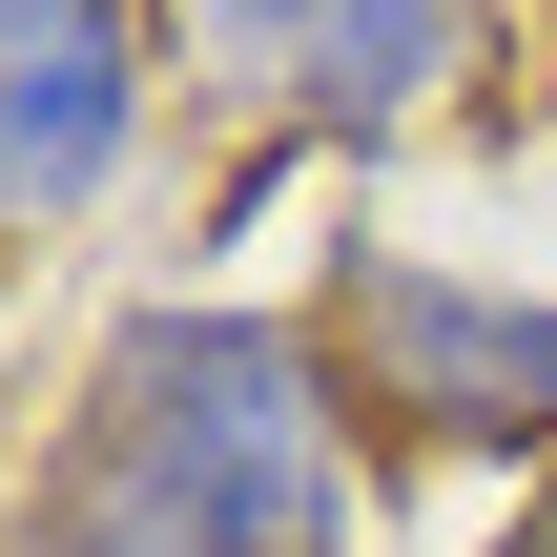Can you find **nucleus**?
<instances>
[{
	"mask_svg": "<svg viewBox=\"0 0 557 557\" xmlns=\"http://www.w3.org/2000/svg\"><path fill=\"white\" fill-rule=\"evenodd\" d=\"M0 557H372V413L310 310H124L41 413Z\"/></svg>",
	"mask_w": 557,
	"mask_h": 557,
	"instance_id": "nucleus-1",
	"label": "nucleus"
},
{
	"mask_svg": "<svg viewBox=\"0 0 557 557\" xmlns=\"http://www.w3.org/2000/svg\"><path fill=\"white\" fill-rule=\"evenodd\" d=\"M310 331L393 455H557V289H496L455 248H351Z\"/></svg>",
	"mask_w": 557,
	"mask_h": 557,
	"instance_id": "nucleus-2",
	"label": "nucleus"
},
{
	"mask_svg": "<svg viewBox=\"0 0 557 557\" xmlns=\"http://www.w3.org/2000/svg\"><path fill=\"white\" fill-rule=\"evenodd\" d=\"M165 41L289 145H393L475 83V0H165Z\"/></svg>",
	"mask_w": 557,
	"mask_h": 557,
	"instance_id": "nucleus-3",
	"label": "nucleus"
},
{
	"mask_svg": "<svg viewBox=\"0 0 557 557\" xmlns=\"http://www.w3.org/2000/svg\"><path fill=\"white\" fill-rule=\"evenodd\" d=\"M145 124H165V0H0V248L124 207Z\"/></svg>",
	"mask_w": 557,
	"mask_h": 557,
	"instance_id": "nucleus-4",
	"label": "nucleus"
}]
</instances>
